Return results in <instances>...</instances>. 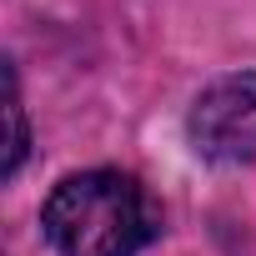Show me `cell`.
<instances>
[{"label": "cell", "instance_id": "1", "mask_svg": "<svg viewBox=\"0 0 256 256\" xmlns=\"http://www.w3.org/2000/svg\"><path fill=\"white\" fill-rule=\"evenodd\" d=\"M40 226L60 256H136L151 241V206L120 171H76L46 196Z\"/></svg>", "mask_w": 256, "mask_h": 256}, {"label": "cell", "instance_id": "2", "mask_svg": "<svg viewBox=\"0 0 256 256\" xmlns=\"http://www.w3.org/2000/svg\"><path fill=\"white\" fill-rule=\"evenodd\" d=\"M251 110H256V70H241V76L216 80V86L196 100L191 131H196L201 141H221V136H231V126H241Z\"/></svg>", "mask_w": 256, "mask_h": 256}, {"label": "cell", "instance_id": "3", "mask_svg": "<svg viewBox=\"0 0 256 256\" xmlns=\"http://www.w3.org/2000/svg\"><path fill=\"white\" fill-rule=\"evenodd\" d=\"M6 120H10L6 176H16V171H20V161H26V116H20V96H16V70H6Z\"/></svg>", "mask_w": 256, "mask_h": 256}]
</instances>
